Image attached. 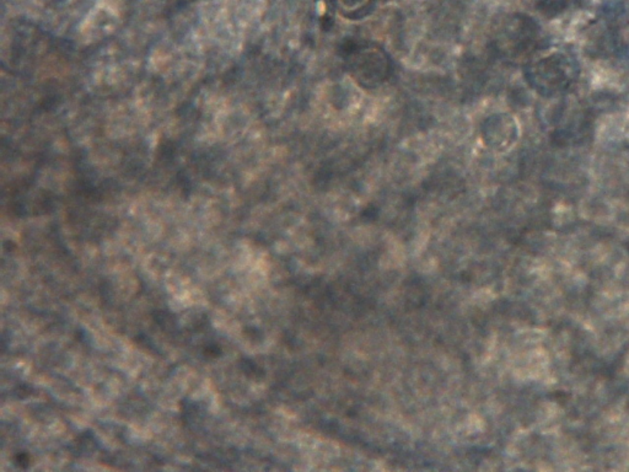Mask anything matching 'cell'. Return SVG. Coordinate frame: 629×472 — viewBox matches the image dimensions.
<instances>
[{
    "label": "cell",
    "mask_w": 629,
    "mask_h": 472,
    "mask_svg": "<svg viewBox=\"0 0 629 472\" xmlns=\"http://www.w3.org/2000/svg\"><path fill=\"white\" fill-rule=\"evenodd\" d=\"M15 464H17V466L26 469L30 465V456L28 454H25V453L17 454V457H15Z\"/></svg>",
    "instance_id": "1"
},
{
    "label": "cell",
    "mask_w": 629,
    "mask_h": 472,
    "mask_svg": "<svg viewBox=\"0 0 629 472\" xmlns=\"http://www.w3.org/2000/svg\"><path fill=\"white\" fill-rule=\"evenodd\" d=\"M204 353H206V356H208V357L215 358L217 356H219V354L222 353V349L218 347V346H215V344H212V346H208V347L206 348Z\"/></svg>",
    "instance_id": "2"
}]
</instances>
